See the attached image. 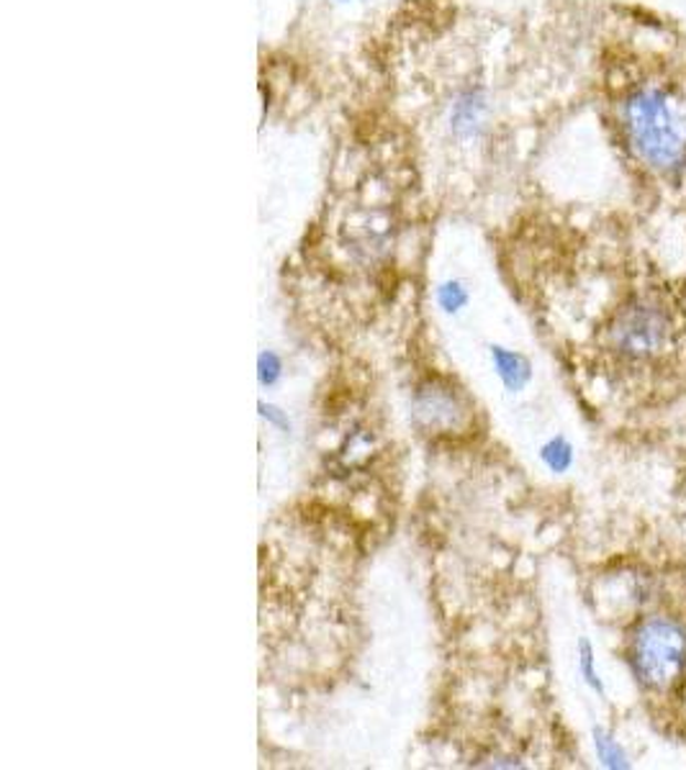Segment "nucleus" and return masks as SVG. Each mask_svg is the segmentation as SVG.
Returning <instances> with one entry per match:
<instances>
[{
  "mask_svg": "<svg viewBox=\"0 0 686 770\" xmlns=\"http://www.w3.org/2000/svg\"><path fill=\"white\" fill-rule=\"evenodd\" d=\"M335 3H358V0H335Z\"/></svg>",
  "mask_w": 686,
  "mask_h": 770,
  "instance_id": "obj_12",
  "label": "nucleus"
},
{
  "mask_svg": "<svg viewBox=\"0 0 686 770\" xmlns=\"http://www.w3.org/2000/svg\"><path fill=\"white\" fill-rule=\"evenodd\" d=\"M540 460L550 473H556V475L569 473L573 467V460H576L573 444L566 440L563 434L550 436V440L540 447Z\"/></svg>",
  "mask_w": 686,
  "mask_h": 770,
  "instance_id": "obj_7",
  "label": "nucleus"
},
{
  "mask_svg": "<svg viewBox=\"0 0 686 770\" xmlns=\"http://www.w3.org/2000/svg\"><path fill=\"white\" fill-rule=\"evenodd\" d=\"M627 665L637 684L668 694L686 676V630L672 616H651L635 626L627 642Z\"/></svg>",
  "mask_w": 686,
  "mask_h": 770,
  "instance_id": "obj_2",
  "label": "nucleus"
},
{
  "mask_svg": "<svg viewBox=\"0 0 686 770\" xmlns=\"http://www.w3.org/2000/svg\"><path fill=\"white\" fill-rule=\"evenodd\" d=\"M468 288L461 281H447L437 288V304L445 314H457L468 306Z\"/></svg>",
  "mask_w": 686,
  "mask_h": 770,
  "instance_id": "obj_9",
  "label": "nucleus"
},
{
  "mask_svg": "<svg viewBox=\"0 0 686 770\" xmlns=\"http://www.w3.org/2000/svg\"><path fill=\"white\" fill-rule=\"evenodd\" d=\"M591 742H594L597 760L604 768H610V770L630 768V756H627L625 745H622L612 732H606L604 727H594V732H591Z\"/></svg>",
  "mask_w": 686,
  "mask_h": 770,
  "instance_id": "obj_6",
  "label": "nucleus"
},
{
  "mask_svg": "<svg viewBox=\"0 0 686 770\" xmlns=\"http://www.w3.org/2000/svg\"><path fill=\"white\" fill-rule=\"evenodd\" d=\"M579 673H581L583 684L594 690L597 696L604 698L606 688H604L602 676H599V671H597V653H594V645H591L589 637L579 640Z\"/></svg>",
  "mask_w": 686,
  "mask_h": 770,
  "instance_id": "obj_8",
  "label": "nucleus"
},
{
  "mask_svg": "<svg viewBox=\"0 0 686 770\" xmlns=\"http://www.w3.org/2000/svg\"><path fill=\"white\" fill-rule=\"evenodd\" d=\"M492 362H494L496 376H499V380H502L504 388H507L509 393L525 391L527 383H530V380H532V365H530V360H527L525 355L515 352V349L494 345L492 347Z\"/></svg>",
  "mask_w": 686,
  "mask_h": 770,
  "instance_id": "obj_5",
  "label": "nucleus"
},
{
  "mask_svg": "<svg viewBox=\"0 0 686 770\" xmlns=\"http://www.w3.org/2000/svg\"><path fill=\"white\" fill-rule=\"evenodd\" d=\"M612 124L630 162L668 186L686 182V85L643 77L622 87Z\"/></svg>",
  "mask_w": 686,
  "mask_h": 770,
  "instance_id": "obj_1",
  "label": "nucleus"
},
{
  "mask_svg": "<svg viewBox=\"0 0 686 770\" xmlns=\"http://www.w3.org/2000/svg\"><path fill=\"white\" fill-rule=\"evenodd\" d=\"M606 335H610V347L622 360L648 362L664 355L674 342V308L658 293H635L618 308Z\"/></svg>",
  "mask_w": 686,
  "mask_h": 770,
  "instance_id": "obj_3",
  "label": "nucleus"
},
{
  "mask_svg": "<svg viewBox=\"0 0 686 770\" xmlns=\"http://www.w3.org/2000/svg\"><path fill=\"white\" fill-rule=\"evenodd\" d=\"M488 114H492V103L484 87L468 85L455 93L451 110H447V126L455 139L476 141L486 131Z\"/></svg>",
  "mask_w": 686,
  "mask_h": 770,
  "instance_id": "obj_4",
  "label": "nucleus"
},
{
  "mask_svg": "<svg viewBox=\"0 0 686 770\" xmlns=\"http://www.w3.org/2000/svg\"><path fill=\"white\" fill-rule=\"evenodd\" d=\"M260 416H263L265 422H271L273 426H278L281 432H291L288 416L283 414L278 407H271V403H260Z\"/></svg>",
  "mask_w": 686,
  "mask_h": 770,
  "instance_id": "obj_11",
  "label": "nucleus"
},
{
  "mask_svg": "<svg viewBox=\"0 0 686 770\" xmlns=\"http://www.w3.org/2000/svg\"><path fill=\"white\" fill-rule=\"evenodd\" d=\"M281 378H283L281 357L275 355V352H271V349L260 352V357H257V380H260V386L273 388Z\"/></svg>",
  "mask_w": 686,
  "mask_h": 770,
  "instance_id": "obj_10",
  "label": "nucleus"
}]
</instances>
